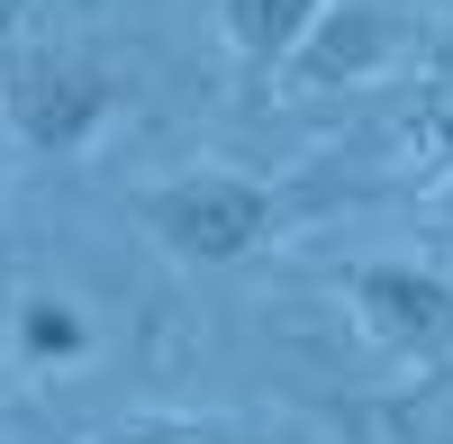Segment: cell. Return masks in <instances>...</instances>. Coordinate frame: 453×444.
<instances>
[{"label": "cell", "mask_w": 453, "mask_h": 444, "mask_svg": "<svg viewBox=\"0 0 453 444\" xmlns=\"http://www.w3.org/2000/svg\"><path fill=\"white\" fill-rule=\"evenodd\" d=\"M390 55H399V10H390V0H335V10L309 27V46L290 55L281 82L290 91H354Z\"/></svg>", "instance_id": "277c9868"}, {"label": "cell", "mask_w": 453, "mask_h": 444, "mask_svg": "<svg viewBox=\"0 0 453 444\" xmlns=\"http://www.w3.org/2000/svg\"><path fill=\"white\" fill-rule=\"evenodd\" d=\"M0 399H10V372H0Z\"/></svg>", "instance_id": "30bf717a"}, {"label": "cell", "mask_w": 453, "mask_h": 444, "mask_svg": "<svg viewBox=\"0 0 453 444\" xmlns=\"http://www.w3.org/2000/svg\"><path fill=\"white\" fill-rule=\"evenodd\" d=\"M127 218L173 254L181 272H226V264L263 254L290 227V191H273V181H254V172H226V164H191V172L136 181Z\"/></svg>", "instance_id": "6da1fadb"}, {"label": "cell", "mask_w": 453, "mask_h": 444, "mask_svg": "<svg viewBox=\"0 0 453 444\" xmlns=\"http://www.w3.org/2000/svg\"><path fill=\"white\" fill-rule=\"evenodd\" d=\"M0 119H10V136L27 155L73 164L119 127V82L100 64H82V55H19L0 73Z\"/></svg>", "instance_id": "7a4b0ae2"}, {"label": "cell", "mask_w": 453, "mask_h": 444, "mask_svg": "<svg viewBox=\"0 0 453 444\" xmlns=\"http://www.w3.org/2000/svg\"><path fill=\"white\" fill-rule=\"evenodd\" d=\"M10 336H19V363L27 372H64V363H91V345H100V326H91V309L73 300V290H27V300L10 309Z\"/></svg>", "instance_id": "52a82bcc"}, {"label": "cell", "mask_w": 453, "mask_h": 444, "mask_svg": "<svg viewBox=\"0 0 453 444\" xmlns=\"http://www.w3.org/2000/svg\"><path fill=\"white\" fill-rule=\"evenodd\" d=\"M82 444H326L309 426H290V417H200V409H127V417H109L100 435Z\"/></svg>", "instance_id": "5b68a950"}, {"label": "cell", "mask_w": 453, "mask_h": 444, "mask_svg": "<svg viewBox=\"0 0 453 444\" xmlns=\"http://www.w3.org/2000/svg\"><path fill=\"white\" fill-rule=\"evenodd\" d=\"M335 0H218V36L245 73H290V55L309 46V27Z\"/></svg>", "instance_id": "8992f818"}, {"label": "cell", "mask_w": 453, "mask_h": 444, "mask_svg": "<svg viewBox=\"0 0 453 444\" xmlns=\"http://www.w3.org/2000/svg\"><path fill=\"white\" fill-rule=\"evenodd\" d=\"M0 155H10V119H0ZM0 191H10V164H0Z\"/></svg>", "instance_id": "9c48e42d"}, {"label": "cell", "mask_w": 453, "mask_h": 444, "mask_svg": "<svg viewBox=\"0 0 453 444\" xmlns=\"http://www.w3.org/2000/svg\"><path fill=\"white\" fill-rule=\"evenodd\" d=\"M345 309L381 354L399 363H444L453 354V281L435 264H408V254H372L345 272Z\"/></svg>", "instance_id": "3957f363"}, {"label": "cell", "mask_w": 453, "mask_h": 444, "mask_svg": "<svg viewBox=\"0 0 453 444\" xmlns=\"http://www.w3.org/2000/svg\"><path fill=\"white\" fill-rule=\"evenodd\" d=\"M408 164L418 172H453V46L408 82Z\"/></svg>", "instance_id": "ba28073f"}]
</instances>
